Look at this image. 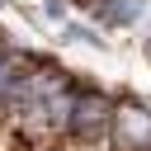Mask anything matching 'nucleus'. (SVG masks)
Here are the masks:
<instances>
[{
  "instance_id": "f257e3e1",
  "label": "nucleus",
  "mask_w": 151,
  "mask_h": 151,
  "mask_svg": "<svg viewBox=\"0 0 151 151\" xmlns=\"http://www.w3.org/2000/svg\"><path fill=\"white\" fill-rule=\"evenodd\" d=\"M113 104L99 85H85L76 80V99H71V123H66V137L71 142H104L109 137V123H113Z\"/></svg>"
},
{
  "instance_id": "f03ea898",
  "label": "nucleus",
  "mask_w": 151,
  "mask_h": 151,
  "mask_svg": "<svg viewBox=\"0 0 151 151\" xmlns=\"http://www.w3.org/2000/svg\"><path fill=\"white\" fill-rule=\"evenodd\" d=\"M109 142H113V151H151V104L118 99L113 123H109Z\"/></svg>"
},
{
  "instance_id": "7ed1b4c3",
  "label": "nucleus",
  "mask_w": 151,
  "mask_h": 151,
  "mask_svg": "<svg viewBox=\"0 0 151 151\" xmlns=\"http://www.w3.org/2000/svg\"><path fill=\"white\" fill-rule=\"evenodd\" d=\"M94 14L109 28H127V24H137L146 14V0H94Z\"/></svg>"
},
{
  "instance_id": "20e7f679",
  "label": "nucleus",
  "mask_w": 151,
  "mask_h": 151,
  "mask_svg": "<svg viewBox=\"0 0 151 151\" xmlns=\"http://www.w3.org/2000/svg\"><path fill=\"white\" fill-rule=\"evenodd\" d=\"M19 66H24V57L9 52V47H0V113L9 109V94H14V85H19Z\"/></svg>"
},
{
  "instance_id": "39448f33",
  "label": "nucleus",
  "mask_w": 151,
  "mask_h": 151,
  "mask_svg": "<svg viewBox=\"0 0 151 151\" xmlns=\"http://www.w3.org/2000/svg\"><path fill=\"white\" fill-rule=\"evenodd\" d=\"M90 5H94V0H90Z\"/></svg>"
}]
</instances>
